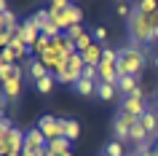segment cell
I'll list each match as a JSON object with an SVG mask.
<instances>
[{
  "mask_svg": "<svg viewBox=\"0 0 158 156\" xmlns=\"http://www.w3.org/2000/svg\"><path fill=\"white\" fill-rule=\"evenodd\" d=\"M126 27H129V38H131L134 46H150V43H156L153 16H145L142 11H137L134 3H131V16H129Z\"/></svg>",
  "mask_w": 158,
  "mask_h": 156,
  "instance_id": "obj_1",
  "label": "cell"
},
{
  "mask_svg": "<svg viewBox=\"0 0 158 156\" xmlns=\"http://www.w3.org/2000/svg\"><path fill=\"white\" fill-rule=\"evenodd\" d=\"M142 67H145V51L139 46H123L118 49V73L121 75H137L139 78Z\"/></svg>",
  "mask_w": 158,
  "mask_h": 156,
  "instance_id": "obj_2",
  "label": "cell"
},
{
  "mask_svg": "<svg viewBox=\"0 0 158 156\" xmlns=\"http://www.w3.org/2000/svg\"><path fill=\"white\" fill-rule=\"evenodd\" d=\"M83 67H86L83 54L75 51V54H70V57L64 59V65L54 73V78H56V83H73V86H75V83L83 78Z\"/></svg>",
  "mask_w": 158,
  "mask_h": 156,
  "instance_id": "obj_3",
  "label": "cell"
},
{
  "mask_svg": "<svg viewBox=\"0 0 158 156\" xmlns=\"http://www.w3.org/2000/svg\"><path fill=\"white\" fill-rule=\"evenodd\" d=\"M38 129L46 135V140H56V137H64V127H62V118H56L54 113H43L38 118Z\"/></svg>",
  "mask_w": 158,
  "mask_h": 156,
  "instance_id": "obj_4",
  "label": "cell"
},
{
  "mask_svg": "<svg viewBox=\"0 0 158 156\" xmlns=\"http://www.w3.org/2000/svg\"><path fill=\"white\" fill-rule=\"evenodd\" d=\"M51 19H54V22L62 27V33H67L73 25H81V19H83V11L78 8V6H70V8H64L62 14H54Z\"/></svg>",
  "mask_w": 158,
  "mask_h": 156,
  "instance_id": "obj_5",
  "label": "cell"
},
{
  "mask_svg": "<svg viewBox=\"0 0 158 156\" xmlns=\"http://www.w3.org/2000/svg\"><path fill=\"white\" fill-rule=\"evenodd\" d=\"M14 35H16L19 41H24L27 46H35V43L40 41V35H43V33H40V27L35 25L32 19H27V22H22V25H19V30H16Z\"/></svg>",
  "mask_w": 158,
  "mask_h": 156,
  "instance_id": "obj_6",
  "label": "cell"
},
{
  "mask_svg": "<svg viewBox=\"0 0 158 156\" xmlns=\"http://www.w3.org/2000/svg\"><path fill=\"white\" fill-rule=\"evenodd\" d=\"M148 108H150V105L145 102V97H123L118 110H123V113H131V116H137V118H142V113H145Z\"/></svg>",
  "mask_w": 158,
  "mask_h": 156,
  "instance_id": "obj_7",
  "label": "cell"
},
{
  "mask_svg": "<svg viewBox=\"0 0 158 156\" xmlns=\"http://www.w3.org/2000/svg\"><path fill=\"white\" fill-rule=\"evenodd\" d=\"M48 148V140H46V135H43L38 127H32V129H27V143H24V151H46Z\"/></svg>",
  "mask_w": 158,
  "mask_h": 156,
  "instance_id": "obj_8",
  "label": "cell"
},
{
  "mask_svg": "<svg viewBox=\"0 0 158 156\" xmlns=\"http://www.w3.org/2000/svg\"><path fill=\"white\" fill-rule=\"evenodd\" d=\"M19 97H22V78L3 81V102H16Z\"/></svg>",
  "mask_w": 158,
  "mask_h": 156,
  "instance_id": "obj_9",
  "label": "cell"
},
{
  "mask_svg": "<svg viewBox=\"0 0 158 156\" xmlns=\"http://www.w3.org/2000/svg\"><path fill=\"white\" fill-rule=\"evenodd\" d=\"M102 51H105V46H102V43H94V46H89V49L83 51V62H86V65L99 67V62H102Z\"/></svg>",
  "mask_w": 158,
  "mask_h": 156,
  "instance_id": "obj_10",
  "label": "cell"
},
{
  "mask_svg": "<svg viewBox=\"0 0 158 156\" xmlns=\"http://www.w3.org/2000/svg\"><path fill=\"white\" fill-rule=\"evenodd\" d=\"M46 75H51V70L46 67V62H40L38 57L30 59V78H32V81H40V78H46Z\"/></svg>",
  "mask_w": 158,
  "mask_h": 156,
  "instance_id": "obj_11",
  "label": "cell"
},
{
  "mask_svg": "<svg viewBox=\"0 0 158 156\" xmlns=\"http://www.w3.org/2000/svg\"><path fill=\"white\" fill-rule=\"evenodd\" d=\"M129 143H134V148H137V145H145V143H150L148 129H145L142 124H134V127H131V135H129Z\"/></svg>",
  "mask_w": 158,
  "mask_h": 156,
  "instance_id": "obj_12",
  "label": "cell"
},
{
  "mask_svg": "<svg viewBox=\"0 0 158 156\" xmlns=\"http://www.w3.org/2000/svg\"><path fill=\"white\" fill-rule=\"evenodd\" d=\"M118 94V86L115 83H105V81H97V97L102 102H110V100Z\"/></svg>",
  "mask_w": 158,
  "mask_h": 156,
  "instance_id": "obj_13",
  "label": "cell"
},
{
  "mask_svg": "<svg viewBox=\"0 0 158 156\" xmlns=\"http://www.w3.org/2000/svg\"><path fill=\"white\" fill-rule=\"evenodd\" d=\"M62 127H64V137L70 140V143H75L78 135H81V124L75 121V118H62Z\"/></svg>",
  "mask_w": 158,
  "mask_h": 156,
  "instance_id": "obj_14",
  "label": "cell"
},
{
  "mask_svg": "<svg viewBox=\"0 0 158 156\" xmlns=\"http://www.w3.org/2000/svg\"><path fill=\"white\" fill-rule=\"evenodd\" d=\"M73 89L78 91L81 97H94V94H97V81H86V78H81Z\"/></svg>",
  "mask_w": 158,
  "mask_h": 156,
  "instance_id": "obj_15",
  "label": "cell"
},
{
  "mask_svg": "<svg viewBox=\"0 0 158 156\" xmlns=\"http://www.w3.org/2000/svg\"><path fill=\"white\" fill-rule=\"evenodd\" d=\"M113 135H115L118 143H129V135H131V127L121 124L118 118H113Z\"/></svg>",
  "mask_w": 158,
  "mask_h": 156,
  "instance_id": "obj_16",
  "label": "cell"
},
{
  "mask_svg": "<svg viewBox=\"0 0 158 156\" xmlns=\"http://www.w3.org/2000/svg\"><path fill=\"white\" fill-rule=\"evenodd\" d=\"M134 6H137V11H142L145 16H156L158 14V0H137Z\"/></svg>",
  "mask_w": 158,
  "mask_h": 156,
  "instance_id": "obj_17",
  "label": "cell"
},
{
  "mask_svg": "<svg viewBox=\"0 0 158 156\" xmlns=\"http://www.w3.org/2000/svg\"><path fill=\"white\" fill-rule=\"evenodd\" d=\"M54 86H56V78H54V75H46V78H40V81H35L38 94H51V91H54Z\"/></svg>",
  "mask_w": 158,
  "mask_h": 156,
  "instance_id": "obj_18",
  "label": "cell"
},
{
  "mask_svg": "<svg viewBox=\"0 0 158 156\" xmlns=\"http://www.w3.org/2000/svg\"><path fill=\"white\" fill-rule=\"evenodd\" d=\"M48 148L54 151V154L62 156V154H67V151H73V143H70L67 137H56V140H51V143H48Z\"/></svg>",
  "mask_w": 158,
  "mask_h": 156,
  "instance_id": "obj_19",
  "label": "cell"
},
{
  "mask_svg": "<svg viewBox=\"0 0 158 156\" xmlns=\"http://www.w3.org/2000/svg\"><path fill=\"white\" fill-rule=\"evenodd\" d=\"M0 25H3V30L16 33V30H19V25H16V14H14V11H3V14H0Z\"/></svg>",
  "mask_w": 158,
  "mask_h": 156,
  "instance_id": "obj_20",
  "label": "cell"
},
{
  "mask_svg": "<svg viewBox=\"0 0 158 156\" xmlns=\"http://www.w3.org/2000/svg\"><path fill=\"white\" fill-rule=\"evenodd\" d=\"M51 46H54V38H48V35H40V41H38V43L32 46V51L38 54V57H43V54H46V51H48Z\"/></svg>",
  "mask_w": 158,
  "mask_h": 156,
  "instance_id": "obj_21",
  "label": "cell"
},
{
  "mask_svg": "<svg viewBox=\"0 0 158 156\" xmlns=\"http://www.w3.org/2000/svg\"><path fill=\"white\" fill-rule=\"evenodd\" d=\"M70 6H75L73 0H48V6H46V8H48L51 16H54V14H62V11L70 8Z\"/></svg>",
  "mask_w": 158,
  "mask_h": 156,
  "instance_id": "obj_22",
  "label": "cell"
},
{
  "mask_svg": "<svg viewBox=\"0 0 158 156\" xmlns=\"http://www.w3.org/2000/svg\"><path fill=\"white\" fill-rule=\"evenodd\" d=\"M30 19H32L35 25L40 27V33H43V27H46V22L51 19V11H48V8H38V11H35V14H32Z\"/></svg>",
  "mask_w": 158,
  "mask_h": 156,
  "instance_id": "obj_23",
  "label": "cell"
},
{
  "mask_svg": "<svg viewBox=\"0 0 158 156\" xmlns=\"http://www.w3.org/2000/svg\"><path fill=\"white\" fill-rule=\"evenodd\" d=\"M94 43H97V38H94V33H86V35H81V38L75 41V46H78V51L83 54V51L89 49V46H94Z\"/></svg>",
  "mask_w": 158,
  "mask_h": 156,
  "instance_id": "obj_24",
  "label": "cell"
},
{
  "mask_svg": "<svg viewBox=\"0 0 158 156\" xmlns=\"http://www.w3.org/2000/svg\"><path fill=\"white\" fill-rule=\"evenodd\" d=\"M105 154H107V156H126V154H123V143L110 140L107 145H105Z\"/></svg>",
  "mask_w": 158,
  "mask_h": 156,
  "instance_id": "obj_25",
  "label": "cell"
},
{
  "mask_svg": "<svg viewBox=\"0 0 158 156\" xmlns=\"http://www.w3.org/2000/svg\"><path fill=\"white\" fill-rule=\"evenodd\" d=\"M115 118H118L121 124H126V127H134V124H139V118H137V116L123 113V110H118V113H115Z\"/></svg>",
  "mask_w": 158,
  "mask_h": 156,
  "instance_id": "obj_26",
  "label": "cell"
},
{
  "mask_svg": "<svg viewBox=\"0 0 158 156\" xmlns=\"http://www.w3.org/2000/svg\"><path fill=\"white\" fill-rule=\"evenodd\" d=\"M102 62H113V65H118V51L110 49V46H105V51H102Z\"/></svg>",
  "mask_w": 158,
  "mask_h": 156,
  "instance_id": "obj_27",
  "label": "cell"
},
{
  "mask_svg": "<svg viewBox=\"0 0 158 156\" xmlns=\"http://www.w3.org/2000/svg\"><path fill=\"white\" fill-rule=\"evenodd\" d=\"M11 129H14V121H11L8 116H3V121H0V137H8Z\"/></svg>",
  "mask_w": 158,
  "mask_h": 156,
  "instance_id": "obj_28",
  "label": "cell"
},
{
  "mask_svg": "<svg viewBox=\"0 0 158 156\" xmlns=\"http://www.w3.org/2000/svg\"><path fill=\"white\" fill-rule=\"evenodd\" d=\"M67 38H70V41H78V38H81V35H86V30H83V27H81V25H73V27H70V30H67Z\"/></svg>",
  "mask_w": 158,
  "mask_h": 156,
  "instance_id": "obj_29",
  "label": "cell"
},
{
  "mask_svg": "<svg viewBox=\"0 0 158 156\" xmlns=\"http://www.w3.org/2000/svg\"><path fill=\"white\" fill-rule=\"evenodd\" d=\"M14 59H16L14 51H11V49H3V54H0V65H16Z\"/></svg>",
  "mask_w": 158,
  "mask_h": 156,
  "instance_id": "obj_30",
  "label": "cell"
},
{
  "mask_svg": "<svg viewBox=\"0 0 158 156\" xmlns=\"http://www.w3.org/2000/svg\"><path fill=\"white\" fill-rule=\"evenodd\" d=\"M115 14H118L121 19H126V22H129V16H131V6H129V3H118Z\"/></svg>",
  "mask_w": 158,
  "mask_h": 156,
  "instance_id": "obj_31",
  "label": "cell"
},
{
  "mask_svg": "<svg viewBox=\"0 0 158 156\" xmlns=\"http://www.w3.org/2000/svg\"><path fill=\"white\" fill-rule=\"evenodd\" d=\"M11 41H14V33H11V30H3V33H0V46H3V49H8Z\"/></svg>",
  "mask_w": 158,
  "mask_h": 156,
  "instance_id": "obj_32",
  "label": "cell"
},
{
  "mask_svg": "<svg viewBox=\"0 0 158 156\" xmlns=\"http://www.w3.org/2000/svg\"><path fill=\"white\" fill-rule=\"evenodd\" d=\"M94 38H97V43H102L107 38V30H105V27H97V30H94Z\"/></svg>",
  "mask_w": 158,
  "mask_h": 156,
  "instance_id": "obj_33",
  "label": "cell"
},
{
  "mask_svg": "<svg viewBox=\"0 0 158 156\" xmlns=\"http://www.w3.org/2000/svg\"><path fill=\"white\" fill-rule=\"evenodd\" d=\"M22 75H24V73H22V67H19V65H11V78H22Z\"/></svg>",
  "mask_w": 158,
  "mask_h": 156,
  "instance_id": "obj_34",
  "label": "cell"
},
{
  "mask_svg": "<svg viewBox=\"0 0 158 156\" xmlns=\"http://www.w3.org/2000/svg\"><path fill=\"white\" fill-rule=\"evenodd\" d=\"M3 11H11L8 8V0H0V14H3Z\"/></svg>",
  "mask_w": 158,
  "mask_h": 156,
  "instance_id": "obj_35",
  "label": "cell"
},
{
  "mask_svg": "<svg viewBox=\"0 0 158 156\" xmlns=\"http://www.w3.org/2000/svg\"><path fill=\"white\" fill-rule=\"evenodd\" d=\"M153 30H156V41H158V14L153 16Z\"/></svg>",
  "mask_w": 158,
  "mask_h": 156,
  "instance_id": "obj_36",
  "label": "cell"
},
{
  "mask_svg": "<svg viewBox=\"0 0 158 156\" xmlns=\"http://www.w3.org/2000/svg\"><path fill=\"white\" fill-rule=\"evenodd\" d=\"M153 65H156V70H158V51L153 54Z\"/></svg>",
  "mask_w": 158,
  "mask_h": 156,
  "instance_id": "obj_37",
  "label": "cell"
},
{
  "mask_svg": "<svg viewBox=\"0 0 158 156\" xmlns=\"http://www.w3.org/2000/svg\"><path fill=\"white\" fill-rule=\"evenodd\" d=\"M62 156H75V154H73V151H67V154H62Z\"/></svg>",
  "mask_w": 158,
  "mask_h": 156,
  "instance_id": "obj_38",
  "label": "cell"
},
{
  "mask_svg": "<svg viewBox=\"0 0 158 156\" xmlns=\"http://www.w3.org/2000/svg\"><path fill=\"white\" fill-rule=\"evenodd\" d=\"M8 156H22V154H8Z\"/></svg>",
  "mask_w": 158,
  "mask_h": 156,
  "instance_id": "obj_39",
  "label": "cell"
},
{
  "mask_svg": "<svg viewBox=\"0 0 158 156\" xmlns=\"http://www.w3.org/2000/svg\"><path fill=\"white\" fill-rule=\"evenodd\" d=\"M156 102H158V89H156Z\"/></svg>",
  "mask_w": 158,
  "mask_h": 156,
  "instance_id": "obj_40",
  "label": "cell"
},
{
  "mask_svg": "<svg viewBox=\"0 0 158 156\" xmlns=\"http://www.w3.org/2000/svg\"><path fill=\"white\" fill-rule=\"evenodd\" d=\"M99 156H107V154H105V151H102V154H99Z\"/></svg>",
  "mask_w": 158,
  "mask_h": 156,
  "instance_id": "obj_41",
  "label": "cell"
},
{
  "mask_svg": "<svg viewBox=\"0 0 158 156\" xmlns=\"http://www.w3.org/2000/svg\"><path fill=\"white\" fill-rule=\"evenodd\" d=\"M156 156H158V148H156Z\"/></svg>",
  "mask_w": 158,
  "mask_h": 156,
  "instance_id": "obj_42",
  "label": "cell"
},
{
  "mask_svg": "<svg viewBox=\"0 0 158 156\" xmlns=\"http://www.w3.org/2000/svg\"><path fill=\"white\" fill-rule=\"evenodd\" d=\"M118 3H123V0H118Z\"/></svg>",
  "mask_w": 158,
  "mask_h": 156,
  "instance_id": "obj_43",
  "label": "cell"
},
{
  "mask_svg": "<svg viewBox=\"0 0 158 156\" xmlns=\"http://www.w3.org/2000/svg\"><path fill=\"white\" fill-rule=\"evenodd\" d=\"M156 143H158V140H156Z\"/></svg>",
  "mask_w": 158,
  "mask_h": 156,
  "instance_id": "obj_44",
  "label": "cell"
}]
</instances>
